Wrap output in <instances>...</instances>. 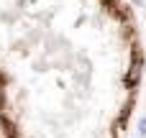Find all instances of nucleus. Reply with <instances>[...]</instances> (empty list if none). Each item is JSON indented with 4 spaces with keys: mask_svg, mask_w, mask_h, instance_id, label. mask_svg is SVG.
<instances>
[{
    "mask_svg": "<svg viewBox=\"0 0 146 138\" xmlns=\"http://www.w3.org/2000/svg\"><path fill=\"white\" fill-rule=\"evenodd\" d=\"M141 74H144V69H141V56H136V64H133L131 72L126 74V87H136L139 79H141Z\"/></svg>",
    "mask_w": 146,
    "mask_h": 138,
    "instance_id": "f257e3e1",
    "label": "nucleus"
},
{
    "mask_svg": "<svg viewBox=\"0 0 146 138\" xmlns=\"http://www.w3.org/2000/svg\"><path fill=\"white\" fill-rule=\"evenodd\" d=\"M136 133H139V138H146V113L139 118V123H136Z\"/></svg>",
    "mask_w": 146,
    "mask_h": 138,
    "instance_id": "f03ea898",
    "label": "nucleus"
},
{
    "mask_svg": "<svg viewBox=\"0 0 146 138\" xmlns=\"http://www.w3.org/2000/svg\"><path fill=\"white\" fill-rule=\"evenodd\" d=\"M131 3H136V5H144V0H131Z\"/></svg>",
    "mask_w": 146,
    "mask_h": 138,
    "instance_id": "7ed1b4c3",
    "label": "nucleus"
},
{
    "mask_svg": "<svg viewBox=\"0 0 146 138\" xmlns=\"http://www.w3.org/2000/svg\"><path fill=\"white\" fill-rule=\"evenodd\" d=\"M136 138H139V136H136Z\"/></svg>",
    "mask_w": 146,
    "mask_h": 138,
    "instance_id": "20e7f679",
    "label": "nucleus"
}]
</instances>
